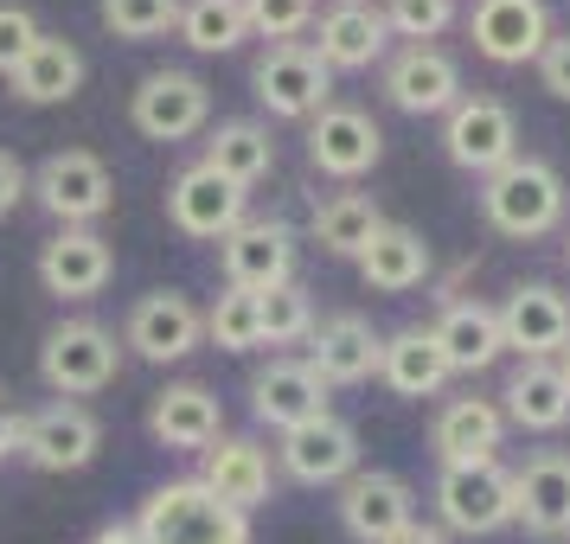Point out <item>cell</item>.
<instances>
[{
	"mask_svg": "<svg viewBox=\"0 0 570 544\" xmlns=\"http://www.w3.org/2000/svg\"><path fill=\"white\" fill-rule=\"evenodd\" d=\"M564 206H570L564 174L539 155H513L500 174L481 180V218H488L500 237H519V244L558 231V225H564Z\"/></svg>",
	"mask_w": 570,
	"mask_h": 544,
	"instance_id": "6da1fadb",
	"label": "cell"
},
{
	"mask_svg": "<svg viewBox=\"0 0 570 544\" xmlns=\"http://www.w3.org/2000/svg\"><path fill=\"white\" fill-rule=\"evenodd\" d=\"M129 525L141 544H250V518L199 481H160Z\"/></svg>",
	"mask_w": 570,
	"mask_h": 544,
	"instance_id": "7a4b0ae2",
	"label": "cell"
},
{
	"mask_svg": "<svg viewBox=\"0 0 570 544\" xmlns=\"http://www.w3.org/2000/svg\"><path fill=\"white\" fill-rule=\"evenodd\" d=\"M116 372H122V339L109 334L104 320H58L52 334L39 339V378L52 397H97V390L116 385Z\"/></svg>",
	"mask_w": 570,
	"mask_h": 544,
	"instance_id": "3957f363",
	"label": "cell"
},
{
	"mask_svg": "<svg viewBox=\"0 0 570 544\" xmlns=\"http://www.w3.org/2000/svg\"><path fill=\"white\" fill-rule=\"evenodd\" d=\"M32 199L52 211L65 231H97V218L116 206V174L90 148H58L32 174Z\"/></svg>",
	"mask_w": 570,
	"mask_h": 544,
	"instance_id": "277c9868",
	"label": "cell"
},
{
	"mask_svg": "<svg viewBox=\"0 0 570 544\" xmlns=\"http://www.w3.org/2000/svg\"><path fill=\"white\" fill-rule=\"evenodd\" d=\"M436 525L449 538H488L500 525H513V467H500V462L442 467L436 474Z\"/></svg>",
	"mask_w": 570,
	"mask_h": 544,
	"instance_id": "5b68a950",
	"label": "cell"
},
{
	"mask_svg": "<svg viewBox=\"0 0 570 544\" xmlns=\"http://www.w3.org/2000/svg\"><path fill=\"white\" fill-rule=\"evenodd\" d=\"M250 90H257V103L269 116H283V122H314L321 109L334 103V71L314 58L308 39H295V46H269V52L250 65Z\"/></svg>",
	"mask_w": 570,
	"mask_h": 544,
	"instance_id": "8992f818",
	"label": "cell"
},
{
	"mask_svg": "<svg viewBox=\"0 0 570 544\" xmlns=\"http://www.w3.org/2000/svg\"><path fill=\"white\" fill-rule=\"evenodd\" d=\"M122 346L148 365H180L206 346V308H199L186 288H155V295H141L129 308Z\"/></svg>",
	"mask_w": 570,
	"mask_h": 544,
	"instance_id": "52a82bcc",
	"label": "cell"
},
{
	"mask_svg": "<svg viewBox=\"0 0 570 544\" xmlns=\"http://www.w3.org/2000/svg\"><path fill=\"white\" fill-rule=\"evenodd\" d=\"M129 122L141 141H193L212 122V83L193 71H148L129 97Z\"/></svg>",
	"mask_w": 570,
	"mask_h": 544,
	"instance_id": "ba28073f",
	"label": "cell"
},
{
	"mask_svg": "<svg viewBox=\"0 0 570 544\" xmlns=\"http://www.w3.org/2000/svg\"><path fill=\"white\" fill-rule=\"evenodd\" d=\"M442 155L455 160L462 174H500L519 155V116L500 97H462V103L442 116Z\"/></svg>",
	"mask_w": 570,
	"mask_h": 544,
	"instance_id": "9c48e42d",
	"label": "cell"
},
{
	"mask_svg": "<svg viewBox=\"0 0 570 544\" xmlns=\"http://www.w3.org/2000/svg\"><path fill=\"white\" fill-rule=\"evenodd\" d=\"M276 467H283L288 481H302V487H340V481L360 474V429H353L346 416L321 411V416H308V423L283 429Z\"/></svg>",
	"mask_w": 570,
	"mask_h": 544,
	"instance_id": "30bf717a",
	"label": "cell"
},
{
	"mask_svg": "<svg viewBox=\"0 0 570 544\" xmlns=\"http://www.w3.org/2000/svg\"><path fill=\"white\" fill-rule=\"evenodd\" d=\"M104 448V423L90 404H71V397H52L27 411V436H20V462H32L39 474H78V467L97 462Z\"/></svg>",
	"mask_w": 570,
	"mask_h": 544,
	"instance_id": "8fae6325",
	"label": "cell"
},
{
	"mask_svg": "<svg viewBox=\"0 0 570 544\" xmlns=\"http://www.w3.org/2000/svg\"><path fill=\"white\" fill-rule=\"evenodd\" d=\"M295 231L283 218H244L232 237H218V263H225V288L244 295H269V288L295 283Z\"/></svg>",
	"mask_w": 570,
	"mask_h": 544,
	"instance_id": "7c38bea8",
	"label": "cell"
},
{
	"mask_svg": "<svg viewBox=\"0 0 570 544\" xmlns=\"http://www.w3.org/2000/svg\"><path fill=\"white\" fill-rule=\"evenodd\" d=\"M385 103L404 109V116H449V109L462 103V65L442 52V46H397L385 58Z\"/></svg>",
	"mask_w": 570,
	"mask_h": 544,
	"instance_id": "4fadbf2b",
	"label": "cell"
},
{
	"mask_svg": "<svg viewBox=\"0 0 570 544\" xmlns=\"http://www.w3.org/2000/svg\"><path fill=\"white\" fill-rule=\"evenodd\" d=\"M340 532L353 544H391L404 525L416 518V493L404 474H385V467H360L353 481H340Z\"/></svg>",
	"mask_w": 570,
	"mask_h": 544,
	"instance_id": "5bb4252c",
	"label": "cell"
},
{
	"mask_svg": "<svg viewBox=\"0 0 570 544\" xmlns=\"http://www.w3.org/2000/svg\"><path fill=\"white\" fill-rule=\"evenodd\" d=\"M244 199L250 192H237L232 180H218L212 167H186V174H174V186H167V225L180 237H193V244H218V237H232L250 211H244Z\"/></svg>",
	"mask_w": 570,
	"mask_h": 544,
	"instance_id": "9a60e30c",
	"label": "cell"
},
{
	"mask_svg": "<svg viewBox=\"0 0 570 544\" xmlns=\"http://www.w3.org/2000/svg\"><path fill=\"white\" fill-rule=\"evenodd\" d=\"M314 58L327 71H372L391 58V27L372 0H334L314 13Z\"/></svg>",
	"mask_w": 570,
	"mask_h": 544,
	"instance_id": "2e32d148",
	"label": "cell"
},
{
	"mask_svg": "<svg viewBox=\"0 0 570 544\" xmlns=\"http://www.w3.org/2000/svg\"><path fill=\"white\" fill-rule=\"evenodd\" d=\"M385 155V129L353 103H327L321 116L308 122V160L327 174V180H365Z\"/></svg>",
	"mask_w": 570,
	"mask_h": 544,
	"instance_id": "e0dca14e",
	"label": "cell"
},
{
	"mask_svg": "<svg viewBox=\"0 0 570 544\" xmlns=\"http://www.w3.org/2000/svg\"><path fill=\"white\" fill-rule=\"evenodd\" d=\"M193 481L250 518L257 506H269V493H276V462H269V448H263L257 436H218L212 448H199V474H193Z\"/></svg>",
	"mask_w": 570,
	"mask_h": 544,
	"instance_id": "ac0fdd59",
	"label": "cell"
},
{
	"mask_svg": "<svg viewBox=\"0 0 570 544\" xmlns=\"http://www.w3.org/2000/svg\"><path fill=\"white\" fill-rule=\"evenodd\" d=\"M500 339L519 359H558L570 346V295L551 283H519L507 301H500Z\"/></svg>",
	"mask_w": 570,
	"mask_h": 544,
	"instance_id": "d6986e66",
	"label": "cell"
},
{
	"mask_svg": "<svg viewBox=\"0 0 570 544\" xmlns=\"http://www.w3.org/2000/svg\"><path fill=\"white\" fill-rule=\"evenodd\" d=\"M468 39L488 65H539L544 39H551V13H544V0H474Z\"/></svg>",
	"mask_w": 570,
	"mask_h": 544,
	"instance_id": "ffe728a7",
	"label": "cell"
},
{
	"mask_svg": "<svg viewBox=\"0 0 570 544\" xmlns=\"http://www.w3.org/2000/svg\"><path fill=\"white\" fill-rule=\"evenodd\" d=\"M513 518L532 538H570V448H532L513 467Z\"/></svg>",
	"mask_w": 570,
	"mask_h": 544,
	"instance_id": "44dd1931",
	"label": "cell"
},
{
	"mask_svg": "<svg viewBox=\"0 0 570 544\" xmlns=\"http://www.w3.org/2000/svg\"><path fill=\"white\" fill-rule=\"evenodd\" d=\"M116 276V250L104 231H58L52 244H39V283L58 301H97Z\"/></svg>",
	"mask_w": 570,
	"mask_h": 544,
	"instance_id": "7402d4cb",
	"label": "cell"
},
{
	"mask_svg": "<svg viewBox=\"0 0 570 544\" xmlns=\"http://www.w3.org/2000/svg\"><path fill=\"white\" fill-rule=\"evenodd\" d=\"M379 353H385V334H372L365 314H327V320H314V334H308V365L327 390L379 378Z\"/></svg>",
	"mask_w": 570,
	"mask_h": 544,
	"instance_id": "603a6c76",
	"label": "cell"
},
{
	"mask_svg": "<svg viewBox=\"0 0 570 544\" xmlns=\"http://www.w3.org/2000/svg\"><path fill=\"white\" fill-rule=\"evenodd\" d=\"M327 411V385L314 378L308 359H269L263 372H250V416H257L263 429H295V423H308V416Z\"/></svg>",
	"mask_w": 570,
	"mask_h": 544,
	"instance_id": "cb8c5ba5",
	"label": "cell"
},
{
	"mask_svg": "<svg viewBox=\"0 0 570 544\" xmlns=\"http://www.w3.org/2000/svg\"><path fill=\"white\" fill-rule=\"evenodd\" d=\"M507 442V416L488 397H449L430 423V448L442 467H474V462H500Z\"/></svg>",
	"mask_w": 570,
	"mask_h": 544,
	"instance_id": "d4e9b609",
	"label": "cell"
},
{
	"mask_svg": "<svg viewBox=\"0 0 570 544\" xmlns=\"http://www.w3.org/2000/svg\"><path fill=\"white\" fill-rule=\"evenodd\" d=\"M148 436L160 448H186V455H199L212 442L225 436V411H218V397L206 385H167L155 390V404H148Z\"/></svg>",
	"mask_w": 570,
	"mask_h": 544,
	"instance_id": "484cf974",
	"label": "cell"
},
{
	"mask_svg": "<svg viewBox=\"0 0 570 544\" xmlns=\"http://www.w3.org/2000/svg\"><path fill=\"white\" fill-rule=\"evenodd\" d=\"M360 283L379 288V295H411V288L430 283V269H436V257H430V244H423V231H411V225H379L372 231V244H365L360 257Z\"/></svg>",
	"mask_w": 570,
	"mask_h": 544,
	"instance_id": "4316f807",
	"label": "cell"
},
{
	"mask_svg": "<svg viewBox=\"0 0 570 544\" xmlns=\"http://www.w3.org/2000/svg\"><path fill=\"white\" fill-rule=\"evenodd\" d=\"M500 397H507L500 416L519 423V429H532V436H551V429L570 423V385H564V372H558V359H519Z\"/></svg>",
	"mask_w": 570,
	"mask_h": 544,
	"instance_id": "83f0119b",
	"label": "cell"
},
{
	"mask_svg": "<svg viewBox=\"0 0 570 544\" xmlns=\"http://www.w3.org/2000/svg\"><path fill=\"white\" fill-rule=\"evenodd\" d=\"M7 83H13V97L32 103V109L71 103V97L83 90V52L71 46V39H58V32H39L32 52L7 71Z\"/></svg>",
	"mask_w": 570,
	"mask_h": 544,
	"instance_id": "f1b7e54d",
	"label": "cell"
},
{
	"mask_svg": "<svg viewBox=\"0 0 570 544\" xmlns=\"http://www.w3.org/2000/svg\"><path fill=\"white\" fill-rule=\"evenodd\" d=\"M430 339L442 346L449 372H488V365L507 353V339H500V314H493L488 301H442Z\"/></svg>",
	"mask_w": 570,
	"mask_h": 544,
	"instance_id": "f546056e",
	"label": "cell"
},
{
	"mask_svg": "<svg viewBox=\"0 0 570 544\" xmlns=\"http://www.w3.org/2000/svg\"><path fill=\"white\" fill-rule=\"evenodd\" d=\"M199 167H212L218 180H232L237 192H250L257 180H269V167H276V141H269V129H263V122L237 116V122H218V129L206 135V155H199Z\"/></svg>",
	"mask_w": 570,
	"mask_h": 544,
	"instance_id": "4dcf8cb0",
	"label": "cell"
},
{
	"mask_svg": "<svg viewBox=\"0 0 570 544\" xmlns=\"http://www.w3.org/2000/svg\"><path fill=\"white\" fill-rule=\"evenodd\" d=\"M379 378H385L397 397H436L455 372L442 359V346L430 339V327H397L379 353Z\"/></svg>",
	"mask_w": 570,
	"mask_h": 544,
	"instance_id": "1f68e13d",
	"label": "cell"
},
{
	"mask_svg": "<svg viewBox=\"0 0 570 544\" xmlns=\"http://www.w3.org/2000/svg\"><path fill=\"white\" fill-rule=\"evenodd\" d=\"M379 225H385V211H379L372 192H327V199L314 206V218H308V237L327 250V257H360Z\"/></svg>",
	"mask_w": 570,
	"mask_h": 544,
	"instance_id": "d6a6232c",
	"label": "cell"
},
{
	"mask_svg": "<svg viewBox=\"0 0 570 544\" xmlns=\"http://www.w3.org/2000/svg\"><path fill=\"white\" fill-rule=\"evenodd\" d=\"M193 46V52H237L244 39H250V13H244V0H180V27H174Z\"/></svg>",
	"mask_w": 570,
	"mask_h": 544,
	"instance_id": "836d02e7",
	"label": "cell"
},
{
	"mask_svg": "<svg viewBox=\"0 0 570 544\" xmlns=\"http://www.w3.org/2000/svg\"><path fill=\"white\" fill-rule=\"evenodd\" d=\"M257 320H263V346H308L314 334V295L302 283H283L257 295Z\"/></svg>",
	"mask_w": 570,
	"mask_h": 544,
	"instance_id": "e575fe53",
	"label": "cell"
},
{
	"mask_svg": "<svg viewBox=\"0 0 570 544\" xmlns=\"http://www.w3.org/2000/svg\"><path fill=\"white\" fill-rule=\"evenodd\" d=\"M97 20H104L109 39L148 46V39L180 27V0H97Z\"/></svg>",
	"mask_w": 570,
	"mask_h": 544,
	"instance_id": "d590c367",
	"label": "cell"
},
{
	"mask_svg": "<svg viewBox=\"0 0 570 544\" xmlns=\"http://www.w3.org/2000/svg\"><path fill=\"white\" fill-rule=\"evenodd\" d=\"M206 339L218 353H257L263 346V320H257V295L244 288H225L206 308Z\"/></svg>",
	"mask_w": 570,
	"mask_h": 544,
	"instance_id": "8d00e7d4",
	"label": "cell"
},
{
	"mask_svg": "<svg viewBox=\"0 0 570 544\" xmlns=\"http://www.w3.org/2000/svg\"><path fill=\"white\" fill-rule=\"evenodd\" d=\"M379 13H385L391 39H404V46H436L455 27V0H385Z\"/></svg>",
	"mask_w": 570,
	"mask_h": 544,
	"instance_id": "74e56055",
	"label": "cell"
},
{
	"mask_svg": "<svg viewBox=\"0 0 570 544\" xmlns=\"http://www.w3.org/2000/svg\"><path fill=\"white\" fill-rule=\"evenodd\" d=\"M250 13V39H269V46H295L302 32H314V13L321 0H244Z\"/></svg>",
	"mask_w": 570,
	"mask_h": 544,
	"instance_id": "f35d334b",
	"label": "cell"
},
{
	"mask_svg": "<svg viewBox=\"0 0 570 544\" xmlns=\"http://www.w3.org/2000/svg\"><path fill=\"white\" fill-rule=\"evenodd\" d=\"M32 39H39V20H32L27 7H13V0H0V78L32 52Z\"/></svg>",
	"mask_w": 570,
	"mask_h": 544,
	"instance_id": "ab89813d",
	"label": "cell"
},
{
	"mask_svg": "<svg viewBox=\"0 0 570 544\" xmlns=\"http://www.w3.org/2000/svg\"><path fill=\"white\" fill-rule=\"evenodd\" d=\"M539 83L558 97V103H570V32H551L539 52Z\"/></svg>",
	"mask_w": 570,
	"mask_h": 544,
	"instance_id": "60d3db41",
	"label": "cell"
},
{
	"mask_svg": "<svg viewBox=\"0 0 570 544\" xmlns=\"http://www.w3.org/2000/svg\"><path fill=\"white\" fill-rule=\"evenodd\" d=\"M27 192H32V174L20 167V155H7V148H0V218H13Z\"/></svg>",
	"mask_w": 570,
	"mask_h": 544,
	"instance_id": "b9f144b4",
	"label": "cell"
},
{
	"mask_svg": "<svg viewBox=\"0 0 570 544\" xmlns=\"http://www.w3.org/2000/svg\"><path fill=\"white\" fill-rule=\"evenodd\" d=\"M20 436H27V411H13V404H7V390H0V462H13V455H20Z\"/></svg>",
	"mask_w": 570,
	"mask_h": 544,
	"instance_id": "7bdbcfd3",
	"label": "cell"
},
{
	"mask_svg": "<svg viewBox=\"0 0 570 544\" xmlns=\"http://www.w3.org/2000/svg\"><path fill=\"white\" fill-rule=\"evenodd\" d=\"M391 544H455V538L442 532L436 518H411V525H404V532H397V538H391Z\"/></svg>",
	"mask_w": 570,
	"mask_h": 544,
	"instance_id": "ee69618b",
	"label": "cell"
},
{
	"mask_svg": "<svg viewBox=\"0 0 570 544\" xmlns=\"http://www.w3.org/2000/svg\"><path fill=\"white\" fill-rule=\"evenodd\" d=\"M90 544H141V538H135V525H104Z\"/></svg>",
	"mask_w": 570,
	"mask_h": 544,
	"instance_id": "f6af8a7d",
	"label": "cell"
},
{
	"mask_svg": "<svg viewBox=\"0 0 570 544\" xmlns=\"http://www.w3.org/2000/svg\"><path fill=\"white\" fill-rule=\"evenodd\" d=\"M558 372H564V385H570V346H564V353H558Z\"/></svg>",
	"mask_w": 570,
	"mask_h": 544,
	"instance_id": "bcb514c9",
	"label": "cell"
},
{
	"mask_svg": "<svg viewBox=\"0 0 570 544\" xmlns=\"http://www.w3.org/2000/svg\"><path fill=\"white\" fill-rule=\"evenodd\" d=\"M564 263H570V244H564Z\"/></svg>",
	"mask_w": 570,
	"mask_h": 544,
	"instance_id": "7dc6e473",
	"label": "cell"
}]
</instances>
